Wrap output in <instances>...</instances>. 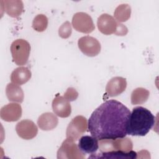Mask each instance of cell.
I'll return each instance as SVG.
<instances>
[{"instance_id":"cell-2","label":"cell","mask_w":159,"mask_h":159,"mask_svg":"<svg viewBox=\"0 0 159 159\" xmlns=\"http://www.w3.org/2000/svg\"><path fill=\"white\" fill-rule=\"evenodd\" d=\"M155 117L147 108L137 106L132 109L127 127V134L132 136H145L155 124Z\"/></svg>"},{"instance_id":"cell-20","label":"cell","mask_w":159,"mask_h":159,"mask_svg":"<svg viewBox=\"0 0 159 159\" xmlns=\"http://www.w3.org/2000/svg\"><path fill=\"white\" fill-rule=\"evenodd\" d=\"M150 96V92L143 88H137L131 93L130 101L132 104H142L145 102Z\"/></svg>"},{"instance_id":"cell-17","label":"cell","mask_w":159,"mask_h":159,"mask_svg":"<svg viewBox=\"0 0 159 159\" xmlns=\"http://www.w3.org/2000/svg\"><path fill=\"white\" fill-rule=\"evenodd\" d=\"M58 123L57 117L52 112H45L41 114L37 120V125L42 130H51L55 129Z\"/></svg>"},{"instance_id":"cell-3","label":"cell","mask_w":159,"mask_h":159,"mask_svg":"<svg viewBox=\"0 0 159 159\" xmlns=\"http://www.w3.org/2000/svg\"><path fill=\"white\" fill-rule=\"evenodd\" d=\"M10 50L16 65L22 66L27 63L30 52V45L27 40L22 39L15 40L11 43Z\"/></svg>"},{"instance_id":"cell-10","label":"cell","mask_w":159,"mask_h":159,"mask_svg":"<svg viewBox=\"0 0 159 159\" xmlns=\"http://www.w3.org/2000/svg\"><path fill=\"white\" fill-rule=\"evenodd\" d=\"M118 22L112 16L108 14H102L97 20L99 30L104 35H111L116 31Z\"/></svg>"},{"instance_id":"cell-13","label":"cell","mask_w":159,"mask_h":159,"mask_svg":"<svg viewBox=\"0 0 159 159\" xmlns=\"http://www.w3.org/2000/svg\"><path fill=\"white\" fill-rule=\"evenodd\" d=\"M126 79L121 76L112 78L107 83L106 92L109 97L117 96L122 93L126 89Z\"/></svg>"},{"instance_id":"cell-6","label":"cell","mask_w":159,"mask_h":159,"mask_svg":"<svg viewBox=\"0 0 159 159\" xmlns=\"http://www.w3.org/2000/svg\"><path fill=\"white\" fill-rule=\"evenodd\" d=\"M88 127L87 119L83 116H77L73 118L66 128V138L74 141L78 140L86 132Z\"/></svg>"},{"instance_id":"cell-19","label":"cell","mask_w":159,"mask_h":159,"mask_svg":"<svg viewBox=\"0 0 159 159\" xmlns=\"http://www.w3.org/2000/svg\"><path fill=\"white\" fill-rule=\"evenodd\" d=\"M6 94L9 101L21 103L24 101V91L18 84L8 83L6 88Z\"/></svg>"},{"instance_id":"cell-16","label":"cell","mask_w":159,"mask_h":159,"mask_svg":"<svg viewBox=\"0 0 159 159\" xmlns=\"http://www.w3.org/2000/svg\"><path fill=\"white\" fill-rule=\"evenodd\" d=\"M137 153L132 150L127 152L116 150L108 152H101L99 153H93L89 158H122V159H134L137 158Z\"/></svg>"},{"instance_id":"cell-11","label":"cell","mask_w":159,"mask_h":159,"mask_svg":"<svg viewBox=\"0 0 159 159\" xmlns=\"http://www.w3.org/2000/svg\"><path fill=\"white\" fill-rule=\"evenodd\" d=\"M21 106L17 103H9L1 107L0 111L1 118L6 122L18 120L22 116Z\"/></svg>"},{"instance_id":"cell-24","label":"cell","mask_w":159,"mask_h":159,"mask_svg":"<svg viewBox=\"0 0 159 159\" xmlns=\"http://www.w3.org/2000/svg\"><path fill=\"white\" fill-rule=\"evenodd\" d=\"M78 95L79 94L78 91L74 88L70 87L66 89V92L64 93L63 97L66 100L70 102V101H73L76 100L78 98Z\"/></svg>"},{"instance_id":"cell-12","label":"cell","mask_w":159,"mask_h":159,"mask_svg":"<svg viewBox=\"0 0 159 159\" xmlns=\"http://www.w3.org/2000/svg\"><path fill=\"white\" fill-rule=\"evenodd\" d=\"M52 106L53 112L60 117H68L71 114V107L70 101L63 96L57 95L52 101Z\"/></svg>"},{"instance_id":"cell-15","label":"cell","mask_w":159,"mask_h":159,"mask_svg":"<svg viewBox=\"0 0 159 159\" xmlns=\"http://www.w3.org/2000/svg\"><path fill=\"white\" fill-rule=\"evenodd\" d=\"M78 146L83 153L93 154L99 149L98 140L93 136L84 135L80 139Z\"/></svg>"},{"instance_id":"cell-7","label":"cell","mask_w":159,"mask_h":159,"mask_svg":"<svg viewBox=\"0 0 159 159\" xmlns=\"http://www.w3.org/2000/svg\"><path fill=\"white\" fill-rule=\"evenodd\" d=\"M72 25L76 30L84 34H89L95 29L91 17L83 12H78L73 15Z\"/></svg>"},{"instance_id":"cell-18","label":"cell","mask_w":159,"mask_h":159,"mask_svg":"<svg viewBox=\"0 0 159 159\" xmlns=\"http://www.w3.org/2000/svg\"><path fill=\"white\" fill-rule=\"evenodd\" d=\"M30 70L25 66H20L16 68L11 75V80L12 83L22 85L26 83L31 78Z\"/></svg>"},{"instance_id":"cell-4","label":"cell","mask_w":159,"mask_h":159,"mask_svg":"<svg viewBox=\"0 0 159 159\" xmlns=\"http://www.w3.org/2000/svg\"><path fill=\"white\" fill-rule=\"evenodd\" d=\"M98 143L101 152H108L116 150L127 152L132 150L133 148V143L130 139L125 137L114 139L99 140Z\"/></svg>"},{"instance_id":"cell-14","label":"cell","mask_w":159,"mask_h":159,"mask_svg":"<svg viewBox=\"0 0 159 159\" xmlns=\"http://www.w3.org/2000/svg\"><path fill=\"white\" fill-rule=\"evenodd\" d=\"M1 7L11 17L17 18L24 11V4L20 0L1 1Z\"/></svg>"},{"instance_id":"cell-5","label":"cell","mask_w":159,"mask_h":159,"mask_svg":"<svg viewBox=\"0 0 159 159\" xmlns=\"http://www.w3.org/2000/svg\"><path fill=\"white\" fill-rule=\"evenodd\" d=\"M85 153L81 152L78 146L71 139L66 138L57 152L58 159H83Z\"/></svg>"},{"instance_id":"cell-23","label":"cell","mask_w":159,"mask_h":159,"mask_svg":"<svg viewBox=\"0 0 159 159\" xmlns=\"http://www.w3.org/2000/svg\"><path fill=\"white\" fill-rule=\"evenodd\" d=\"M71 32V25L69 21H66L63 23L58 29V35L63 39H67L70 37Z\"/></svg>"},{"instance_id":"cell-25","label":"cell","mask_w":159,"mask_h":159,"mask_svg":"<svg viewBox=\"0 0 159 159\" xmlns=\"http://www.w3.org/2000/svg\"><path fill=\"white\" fill-rule=\"evenodd\" d=\"M127 32L128 29L127 28V27L124 24H121L120 22H118L117 27L115 32V34L119 36H124L127 34Z\"/></svg>"},{"instance_id":"cell-9","label":"cell","mask_w":159,"mask_h":159,"mask_svg":"<svg viewBox=\"0 0 159 159\" xmlns=\"http://www.w3.org/2000/svg\"><path fill=\"white\" fill-rule=\"evenodd\" d=\"M16 131L20 138L25 140H30L37 135L38 128L32 120L24 119L16 124Z\"/></svg>"},{"instance_id":"cell-8","label":"cell","mask_w":159,"mask_h":159,"mask_svg":"<svg viewBox=\"0 0 159 159\" xmlns=\"http://www.w3.org/2000/svg\"><path fill=\"white\" fill-rule=\"evenodd\" d=\"M78 45L80 50L88 57H95L101 52V44L93 37L84 36L81 37L78 41Z\"/></svg>"},{"instance_id":"cell-22","label":"cell","mask_w":159,"mask_h":159,"mask_svg":"<svg viewBox=\"0 0 159 159\" xmlns=\"http://www.w3.org/2000/svg\"><path fill=\"white\" fill-rule=\"evenodd\" d=\"M48 26V18L44 14L37 15L32 21V27L37 32L45 30Z\"/></svg>"},{"instance_id":"cell-21","label":"cell","mask_w":159,"mask_h":159,"mask_svg":"<svg viewBox=\"0 0 159 159\" xmlns=\"http://www.w3.org/2000/svg\"><path fill=\"white\" fill-rule=\"evenodd\" d=\"M131 14V7L128 4L119 5L115 9L114 16L119 22H125L129 19Z\"/></svg>"},{"instance_id":"cell-1","label":"cell","mask_w":159,"mask_h":159,"mask_svg":"<svg viewBox=\"0 0 159 159\" xmlns=\"http://www.w3.org/2000/svg\"><path fill=\"white\" fill-rule=\"evenodd\" d=\"M130 114V110L122 102L114 99L106 101L91 114L88 130L98 140L124 137Z\"/></svg>"}]
</instances>
